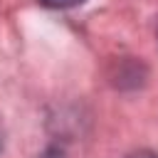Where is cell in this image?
<instances>
[{"instance_id":"1","label":"cell","mask_w":158,"mask_h":158,"mask_svg":"<svg viewBox=\"0 0 158 158\" xmlns=\"http://www.w3.org/2000/svg\"><path fill=\"white\" fill-rule=\"evenodd\" d=\"M81 2H86V0H42V5H47V7H74Z\"/></svg>"},{"instance_id":"2","label":"cell","mask_w":158,"mask_h":158,"mask_svg":"<svg viewBox=\"0 0 158 158\" xmlns=\"http://www.w3.org/2000/svg\"><path fill=\"white\" fill-rule=\"evenodd\" d=\"M126 158H158L156 153H148V151H138V153H131V156H126Z\"/></svg>"}]
</instances>
